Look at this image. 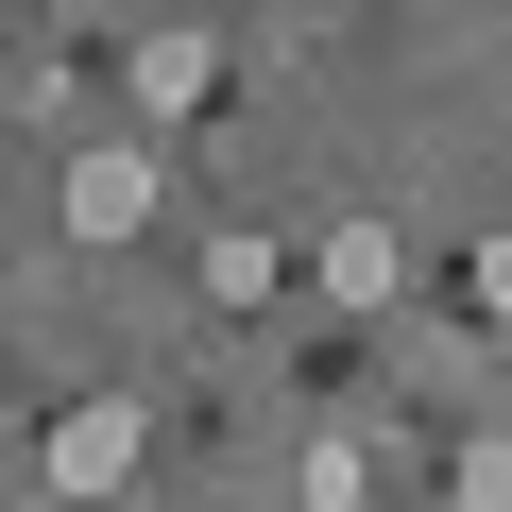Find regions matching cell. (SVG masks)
Listing matches in <instances>:
<instances>
[{"mask_svg": "<svg viewBox=\"0 0 512 512\" xmlns=\"http://www.w3.org/2000/svg\"><path fill=\"white\" fill-rule=\"evenodd\" d=\"M478 291H495V308H512V239H495V256H478Z\"/></svg>", "mask_w": 512, "mask_h": 512, "instance_id": "5", "label": "cell"}, {"mask_svg": "<svg viewBox=\"0 0 512 512\" xmlns=\"http://www.w3.org/2000/svg\"><path fill=\"white\" fill-rule=\"evenodd\" d=\"M461 512H512V444H461Z\"/></svg>", "mask_w": 512, "mask_h": 512, "instance_id": "4", "label": "cell"}, {"mask_svg": "<svg viewBox=\"0 0 512 512\" xmlns=\"http://www.w3.org/2000/svg\"><path fill=\"white\" fill-rule=\"evenodd\" d=\"M137 478V410H69L52 427V495H120Z\"/></svg>", "mask_w": 512, "mask_h": 512, "instance_id": "2", "label": "cell"}, {"mask_svg": "<svg viewBox=\"0 0 512 512\" xmlns=\"http://www.w3.org/2000/svg\"><path fill=\"white\" fill-rule=\"evenodd\" d=\"M325 291H359V308L393 291V239H376V222H342V239H325Z\"/></svg>", "mask_w": 512, "mask_h": 512, "instance_id": "3", "label": "cell"}, {"mask_svg": "<svg viewBox=\"0 0 512 512\" xmlns=\"http://www.w3.org/2000/svg\"><path fill=\"white\" fill-rule=\"evenodd\" d=\"M154 222V154H69V239H137Z\"/></svg>", "mask_w": 512, "mask_h": 512, "instance_id": "1", "label": "cell"}]
</instances>
